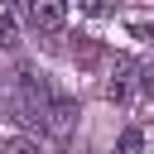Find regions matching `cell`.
I'll return each instance as SVG.
<instances>
[{
  "mask_svg": "<svg viewBox=\"0 0 154 154\" xmlns=\"http://www.w3.org/2000/svg\"><path fill=\"white\" fill-rule=\"evenodd\" d=\"M24 19L34 29H43V34H58L67 24V5H58V0H29L24 5Z\"/></svg>",
  "mask_w": 154,
  "mask_h": 154,
  "instance_id": "1",
  "label": "cell"
},
{
  "mask_svg": "<svg viewBox=\"0 0 154 154\" xmlns=\"http://www.w3.org/2000/svg\"><path fill=\"white\" fill-rule=\"evenodd\" d=\"M135 72H140V67H135L130 58H116V67H111V77H106V101H125V96H130V87L140 82Z\"/></svg>",
  "mask_w": 154,
  "mask_h": 154,
  "instance_id": "2",
  "label": "cell"
},
{
  "mask_svg": "<svg viewBox=\"0 0 154 154\" xmlns=\"http://www.w3.org/2000/svg\"><path fill=\"white\" fill-rule=\"evenodd\" d=\"M140 149H144V135L140 130H125L120 135V154H140Z\"/></svg>",
  "mask_w": 154,
  "mask_h": 154,
  "instance_id": "3",
  "label": "cell"
},
{
  "mask_svg": "<svg viewBox=\"0 0 154 154\" xmlns=\"http://www.w3.org/2000/svg\"><path fill=\"white\" fill-rule=\"evenodd\" d=\"M19 38H14V19L10 14H0V48H14Z\"/></svg>",
  "mask_w": 154,
  "mask_h": 154,
  "instance_id": "4",
  "label": "cell"
},
{
  "mask_svg": "<svg viewBox=\"0 0 154 154\" xmlns=\"http://www.w3.org/2000/svg\"><path fill=\"white\" fill-rule=\"evenodd\" d=\"M0 154H38V144H34V140H10Z\"/></svg>",
  "mask_w": 154,
  "mask_h": 154,
  "instance_id": "5",
  "label": "cell"
},
{
  "mask_svg": "<svg viewBox=\"0 0 154 154\" xmlns=\"http://www.w3.org/2000/svg\"><path fill=\"white\" fill-rule=\"evenodd\" d=\"M140 87H144V91L154 96V63H149V67H140Z\"/></svg>",
  "mask_w": 154,
  "mask_h": 154,
  "instance_id": "6",
  "label": "cell"
},
{
  "mask_svg": "<svg viewBox=\"0 0 154 154\" xmlns=\"http://www.w3.org/2000/svg\"><path fill=\"white\" fill-rule=\"evenodd\" d=\"M149 154H154V144H149Z\"/></svg>",
  "mask_w": 154,
  "mask_h": 154,
  "instance_id": "7",
  "label": "cell"
}]
</instances>
